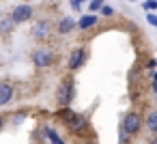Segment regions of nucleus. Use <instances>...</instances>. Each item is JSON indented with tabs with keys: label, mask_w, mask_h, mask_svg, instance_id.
Instances as JSON below:
<instances>
[{
	"label": "nucleus",
	"mask_w": 157,
	"mask_h": 144,
	"mask_svg": "<svg viewBox=\"0 0 157 144\" xmlns=\"http://www.w3.org/2000/svg\"><path fill=\"white\" fill-rule=\"evenodd\" d=\"M97 22H99V17H97L95 13H88V15H82V17L78 20V28H80V30H88V28L97 26Z\"/></svg>",
	"instance_id": "nucleus-10"
},
{
	"label": "nucleus",
	"mask_w": 157,
	"mask_h": 144,
	"mask_svg": "<svg viewBox=\"0 0 157 144\" xmlns=\"http://www.w3.org/2000/svg\"><path fill=\"white\" fill-rule=\"evenodd\" d=\"M142 9L144 11H157V0H146V2H142Z\"/></svg>",
	"instance_id": "nucleus-15"
},
{
	"label": "nucleus",
	"mask_w": 157,
	"mask_h": 144,
	"mask_svg": "<svg viewBox=\"0 0 157 144\" xmlns=\"http://www.w3.org/2000/svg\"><path fill=\"white\" fill-rule=\"evenodd\" d=\"M45 138L50 140V144H65V140H63L52 127H45Z\"/></svg>",
	"instance_id": "nucleus-13"
},
{
	"label": "nucleus",
	"mask_w": 157,
	"mask_h": 144,
	"mask_svg": "<svg viewBox=\"0 0 157 144\" xmlns=\"http://www.w3.org/2000/svg\"><path fill=\"white\" fill-rule=\"evenodd\" d=\"M63 118H65V123H67V127L73 131V133H82L84 129H86V116H82V114H73L71 110H69V105L67 108H63Z\"/></svg>",
	"instance_id": "nucleus-1"
},
{
	"label": "nucleus",
	"mask_w": 157,
	"mask_h": 144,
	"mask_svg": "<svg viewBox=\"0 0 157 144\" xmlns=\"http://www.w3.org/2000/svg\"><path fill=\"white\" fill-rule=\"evenodd\" d=\"M131 2H136V0H131Z\"/></svg>",
	"instance_id": "nucleus-26"
},
{
	"label": "nucleus",
	"mask_w": 157,
	"mask_h": 144,
	"mask_svg": "<svg viewBox=\"0 0 157 144\" xmlns=\"http://www.w3.org/2000/svg\"><path fill=\"white\" fill-rule=\"evenodd\" d=\"M153 80H155V82H157V71H155V73H153Z\"/></svg>",
	"instance_id": "nucleus-23"
},
{
	"label": "nucleus",
	"mask_w": 157,
	"mask_h": 144,
	"mask_svg": "<svg viewBox=\"0 0 157 144\" xmlns=\"http://www.w3.org/2000/svg\"><path fill=\"white\" fill-rule=\"evenodd\" d=\"M103 2H105V0H90V2H88V9H90V13L99 11V9L103 7Z\"/></svg>",
	"instance_id": "nucleus-14"
},
{
	"label": "nucleus",
	"mask_w": 157,
	"mask_h": 144,
	"mask_svg": "<svg viewBox=\"0 0 157 144\" xmlns=\"http://www.w3.org/2000/svg\"><path fill=\"white\" fill-rule=\"evenodd\" d=\"M121 129L127 133V135H136L140 129H142V116L138 112H127L123 123H121Z\"/></svg>",
	"instance_id": "nucleus-2"
},
{
	"label": "nucleus",
	"mask_w": 157,
	"mask_h": 144,
	"mask_svg": "<svg viewBox=\"0 0 157 144\" xmlns=\"http://www.w3.org/2000/svg\"><path fill=\"white\" fill-rule=\"evenodd\" d=\"M155 101H157V93H155Z\"/></svg>",
	"instance_id": "nucleus-25"
},
{
	"label": "nucleus",
	"mask_w": 157,
	"mask_h": 144,
	"mask_svg": "<svg viewBox=\"0 0 157 144\" xmlns=\"http://www.w3.org/2000/svg\"><path fill=\"white\" fill-rule=\"evenodd\" d=\"M86 58H88V54H86V50H84V47L73 50V52H71V56H69V69H71V71L80 69V67L86 63Z\"/></svg>",
	"instance_id": "nucleus-7"
},
{
	"label": "nucleus",
	"mask_w": 157,
	"mask_h": 144,
	"mask_svg": "<svg viewBox=\"0 0 157 144\" xmlns=\"http://www.w3.org/2000/svg\"><path fill=\"white\" fill-rule=\"evenodd\" d=\"M78 26V22L73 20V17H69V15H65V17H60L58 20V26H56V32L58 35H67V32H71L73 28Z\"/></svg>",
	"instance_id": "nucleus-8"
},
{
	"label": "nucleus",
	"mask_w": 157,
	"mask_h": 144,
	"mask_svg": "<svg viewBox=\"0 0 157 144\" xmlns=\"http://www.w3.org/2000/svg\"><path fill=\"white\" fill-rule=\"evenodd\" d=\"M33 13H35V9L30 5H15L11 11V17L15 20V24H26L33 20Z\"/></svg>",
	"instance_id": "nucleus-5"
},
{
	"label": "nucleus",
	"mask_w": 157,
	"mask_h": 144,
	"mask_svg": "<svg viewBox=\"0 0 157 144\" xmlns=\"http://www.w3.org/2000/svg\"><path fill=\"white\" fill-rule=\"evenodd\" d=\"M151 144H157V133H155V138L151 140Z\"/></svg>",
	"instance_id": "nucleus-21"
},
{
	"label": "nucleus",
	"mask_w": 157,
	"mask_h": 144,
	"mask_svg": "<svg viewBox=\"0 0 157 144\" xmlns=\"http://www.w3.org/2000/svg\"><path fill=\"white\" fill-rule=\"evenodd\" d=\"M146 67H148V69H153V67H157V60H148V63H146Z\"/></svg>",
	"instance_id": "nucleus-20"
},
{
	"label": "nucleus",
	"mask_w": 157,
	"mask_h": 144,
	"mask_svg": "<svg viewBox=\"0 0 157 144\" xmlns=\"http://www.w3.org/2000/svg\"><path fill=\"white\" fill-rule=\"evenodd\" d=\"M50 35H52V22L50 20H39L33 26V39H37V41H43Z\"/></svg>",
	"instance_id": "nucleus-6"
},
{
	"label": "nucleus",
	"mask_w": 157,
	"mask_h": 144,
	"mask_svg": "<svg viewBox=\"0 0 157 144\" xmlns=\"http://www.w3.org/2000/svg\"><path fill=\"white\" fill-rule=\"evenodd\" d=\"M2 123H5V118H2V116H0V129H2Z\"/></svg>",
	"instance_id": "nucleus-22"
},
{
	"label": "nucleus",
	"mask_w": 157,
	"mask_h": 144,
	"mask_svg": "<svg viewBox=\"0 0 157 144\" xmlns=\"http://www.w3.org/2000/svg\"><path fill=\"white\" fill-rule=\"evenodd\" d=\"M15 20L11 15H0V35H11L15 30Z\"/></svg>",
	"instance_id": "nucleus-9"
},
{
	"label": "nucleus",
	"mask_w": 157,
	"mask_h": 144,
	"mask_svg": "<svg viewBox=\"0 0 157 144\" xmlns=\"http://www.w3.org/2000/svg\"><path fill=\"white\" fill-rule=\"evenodd\" d=\"M20 120H24V114H15V116H13V123H15V125H20Z\"/></svg>",
	"instance_id": "nucleus-19"
},
{
	"label": "nucleus",
	"mask_w": 157,
	"mask_h": 144,
	"mask_svg": "<svg viewBox=\"0 0 157 144\" xmlns=\"http://www.w3.org/2000/svg\"><path fill=\"white\" fill-rule=\"evenodd\" d=\"M146 22L157 28V13H155V11H148V13H146Z\"/></svg>",
	"instance_id": "nucleus-16"
},
{
	"label": "nucleus",
	"mask_w": 157,
	"mask_h": 144,
	"mask_svg": "<svg viewBox=\"0 0 157 144\" xmlns=\"http://www.w3.org/2000/svg\"><path fill=\"white\" fill-rule=\"evenodd\" d=\"M11 99H13V86L9 82H2L0 84V105H7Z\"/></svg>",
	"instance_id": "nucleus-11"
},
{
	"label": "nucleus",
	"mask_w": 157,
	"mask_h": 144,
	"mask_svg": "<svg viewBox=\"0 0 157 144\" xmlns=\"http://www.w3.org/2000/svg\"><path fill=\"white\" fill-rule=\"evenodd\" d=\"M99 11H101V15H105V17H110V15L114 13V9H112V7H108V5H103Z\"/></svg>",
	"instance_id": "nucleus-17"
},
{
	"label": "nucleus",
	"mask_w": 157,
	"mask_h": 144,
	"mask_svg": "<svg viewBox=\"0 0 157 144\" xmlns=\"http://www.w3.org/2000/svg\"><path fill=\"white\" fill-rule=\"evenodd\" d=\"M71 99H73V82L71 80H65L58 86V90H56V101H58L60 108H67L71 103Z\"/></svg>",
	"instance_id": "nucleus-4"
},
{
	"label": "nucleus",
	"mask_w": 157,
	"mask_h": 144,
	"mask_svg": "<svg viewBox=\"0 0 157 144\" xmlns=\"http://www.w3.org/2000/svg\"><path fill=\"white\" fill-rule=\"evenodd\" d=\"M33 63H35V67L45 69V67H50L54 63V52L50 47H39V50L33 52Z\"/></svg>",
	"instance_id": "nucleus-3"
},
{
	"label": "nucleus",
	"mask_w": 157,
	"mask_h": 144,
	"mask_svg": "<svg viewBox=\"0 0 157 144\" xmlns=\"http://www.w3.org/2000/svg\"><path fill=\"white\" fill-rule=\"evenodd\" d=\"M86 144H99V142H95V140H90V142H86Z\"/></svg>",
	"instance_id": "nucleus-24"
},
{
	"label": "nucleus",
	"mask_w": 157,
	"mask_h": 144,
	"mask_svg": "<svg viewBox=\"0 0 157 144\" xmlns=\"http://www.w3.org/2000/svg\"><path fill=\"white\" fill-rule=\"evenodd\" d=\"M84 2H86V0H71V9H73V11H80Z\"/></svg>",
	"instance_id": "nucleus-18"
},
{
	"label": "nucleus",
	"mask_w": 157,
	"mask_h": 144,
	"mask_svg": "<svg viewBox=\"0 0 157 144\" xmlns=\"http://www.w3.org/2000/svg\"><path fill=\"white\" fill-rule=\"evenodd\" d=\"M144 125H146V129H148L151 133H157V110H153V112H148V114H146Z\"/></svg>",
	"instance_id": "nucleus-12"
}]
</instances>
